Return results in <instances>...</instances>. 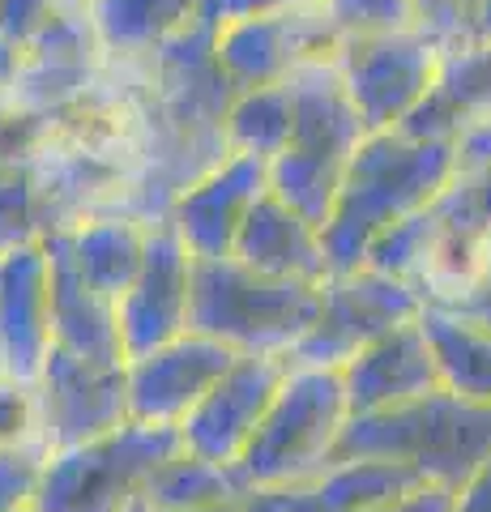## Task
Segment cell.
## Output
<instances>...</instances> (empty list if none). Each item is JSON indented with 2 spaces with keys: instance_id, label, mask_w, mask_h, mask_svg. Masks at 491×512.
Here are the masks:
<instances>
[{
  "instance_id": "6da1fadb",
  "label": "cell",
  "mask_w": 491,
  "mask_h": 512,
  "mask_svg": "<svg viewBox=\"0 0 491 512\" xmlns=\"http://www.w3.org/2000/svg\"><path fill=\"white\" fill-rule=\"evenodd\" d=\"M462 167L457 141L410 137L402 128L368 133L342 175L334 210L325 218L329 274L368 265L372 244L410 214L427 210Z\"/></svg>"
},
{
  "instance_id": "7a4b0ae2",
  "label": "cell",
  "mask_w": 491,
  "mask_h": 512,
  "mask_svg": "<svg viewBox=\"0 0 491 512\" xmlns=\"http://www.w3.org/2000/svg\"><path fill=\"white\" fill-rule=\"evenodd\" d=\"M491 457V406L466 402L449 389L415 397L406 406L359 414L342 427L334 461H398L427 483L466 487Z\"/></svg>"
},
{
  "instance_id": "3957f363",
  "label": "cell",
  "mask_w": 491,
  "mask_h": 512,
  "mask_svg": "<svg viewBox=\"0 0 491 512\" xmlns=\"http://www.w3.org/2000/svg\"><path fill=\"white\" fill-rule=\"evenodd\" d=\"M321 282L274 278L240 256H193V308L188 329L240 355H291L308 333Z\"/></svg>"
},
{
  "instance_id": "277c9868",
  "label": "cell",
  "mask_w": 491,
  "mask_h": 512,
  "mask_svg": "<svg viewBox=\"0 0 491 512\" xmlns=\"http://www.w3.org/2000/svg\"><path fill=\"white\" fill-rule=\"evenodd\" d=\"M287 82L295 94V124L287 146L269 158V188L299 214H308L316 227H325L342 175L368 137V124L355 111L342 69L334 64H299Z\"/></svg>"
},
{
  "instance_id": "5b68a950",
  "label": "cell",
  "mask_w": 491,
  "mask_h": 512,
  "mask_svg": "<svg viewBox=\"0 0 491 512\" xmlns=\"http://www.w3.org/2000/svg\"><path fill=\"white\" fill-rule=\"evenodd\" d=\"M346 423H351V406H346V384L338 367L291 363L257 436L235 461V470L248 483V495L295 487L325 474Z\"/></svg>"
},
{
  "instance_id": "8992f818",
  "label": "cell",
  "mask_w": 491,
  "mask_h": 512,
  "mask_svg": "<svg viewBox=\"0 0 491 512\" xmlns=\"http://www.w3.org/2000/svg\"><path fill=\"white\" fill-rule=\"evenodd\" d=\"M184 444L180 427L129 419L99 440L60 448L47 461L39 512H133L146 500L154 470Z\"/></svg>"
},
{
  "instance_id": "52a82bcc",
  "label": "cell",
  "mask_w": 491,
  "mask_h": 512,
  "mask_svg": "<svg viewBox=\"0 0 491 512\" xmlns=\"http://www.w3.org/2000/svg\"><path fill=\"white\" fill-rule=\"evenodd\" d=\"M419 308H423V295L415 286L380 274L372 265L329 274L321 282V303H316L312 325L287 359L304 367H342L363 346L385 338L389 329L415 320Z\"/></svg>"
},
{
  "instance_id": "ba28073f",
  "label": "cell",
  "mask_w": 491,
  "mask_h": 512,
  "mask_svg": "<svg viewBox=\"0 0 491 512\" xmlns=\"http://www.w3.org/2000/svg\"><path fill=\"white\" fill-rule=\"evenodd\" d=\"M35 393H39V436L52 453L99 440L133 419L124 363H94L60 346H52V355H47L35 380Z\"/></svg>"
},
{
  "instance_id": "9c48e42d",
  "label": "cell",
  "mask_w": 491,
  "mask_h": 512,
  "mask_svg": "<svg viewBox=\"0 0 491 512\" xmlns=\"http://www.w3.org/2000/svg\"><path fill=\"white\" fill-rule=\"evenodd\" d=\"M287 372H291L287 355H235L227 372L214 380V389L180 423L184 448L210 461H223V466H235L248 440L257 436L265 410L274 406Z\"/></svg>"
},
{
  "instance_id": "30bf717a",
  "label": "cell",
  "mask_w": 491,
  "mask_h": 512,
  "mask_svg": "<svg viewBox=\"0 0 491 512\" xmlns=\"http://www.w3.org/2000/svg\"><path fill=\"white\" fill-rule=\"evenodd\" d=\"M188 308H193V252L184 248L176 227L150 222V244L141 256L137 278L116 299L124 355H146L154 346L176 342L188 333Z\"/></svg>"
},
{
  "instance_id": "8fae6325",
  "label": "cell",
  "mask_w": 491,
  "mask_h": 512,
  "mask_svg": "<svg viewBox=\"0 0 491 512\" xmlns=\"http://www.w3.org/2000/svg\"><path fill=\"white\" fill-rule=\"evenodd\" d=\"M240 350L205 338V333H180L176 342L154 346L146 355L124 363L129 376V414L150 427H180L197 402L214 389V380L227 372Z\"/></svg>"
},
{
  "instance_id": "7c38bea8",
  "label": "cell",
  "mask_w": 491,
  "mask_h": 512,
  "mask_svg": "<svg viewBox=\"0 0 491 512\" xmlns=\"http://www.w3.org/2000/svg\"><path fill=\"white\" fill-rule=\"evenodd\" d=\"M269 192V158L231 150L214 171L188 184L167 210V222L193 256H231L252 205Z\"/></svg>"
},
{
  "instance_id": "4fadbf2b",
  "label": "cell",
  "mask_w": 491,
  "mask_h": 512,
  "mask_svg": "<svg viewBox=\"0 0 491 512\" xmlns=\"http://www.w3.org/2000/svg\"><path fill=\"white\" fill-rule=\"evenodd\" d=\"M47 252V295H52V342L94 363H129L120 338L116 299L103 295L77 265L69 231H52L43 239Z\"/></svg>"
},
{
  "instance_id": "5bb4252c",
  "label": "cell",
  "mask_w": 491,
  "mask_h": 512,
  "mask_svg": "<svg viewBox=\"0 0 491 512\" xmlns=\"http://www.w3.org/2000/svg\"><path fill=\"white\" fill-rule=\"evenodd\" d=\"M338 372L346 384L351 419L406 406V402H415V397H427V393L440 389L436 355L423 338L419 316L406 320L398 329H389L385 338H376L372 346H363L351 363L338 367Z\"/></svg>"
},
{
  "instance_id": "9a60e30c",
  "label": "cell",
  "mask_w": 491,
  "mask_h": 512,
  "mask_svg": "<svg viewBox=\"0 0 491 512\" xmlns=\"http://www.w3.org/2000/svg\"><path fill=\"white\" fill-rule=\"evenodd\" d=\"M52 346L47 252L30 244L0 256V372L35 384Z\"/></svg>"
},
{
  "instance_id": "2e32d148",
  "label": "cell",
  "mask_w": 491,
  "mask_h": 512,
  "mask_svg": "<svg viewBox=\"0 0 491 512\" xmlns=\"http://www.w3.org/2000/svg\"><path fill=\"white\" fill-rule=\"evenodd\" d=\"M427 478L398 461H338L325 474L295 487L252 491L244 512H368L389 500H402Z\"/></svg>"
},
{
  "instance_id": "e0dca14e",
  "label": "cell",
  "mask_w": 491,
  "mask_h": 512,
  "mask_svg": "<svg viewBox=\"0 0 491 512\" xmlns=\"http://www.w3.org/2000/svg\"><path fill=\"white\" fill-rule=\"evenodd\" d=\"M231 256H240L244 265L261 269V274H274V278H299V282L329 278L321 227L308 214H299L291 201H282L274 188L252 205Z\"/></svg>"
},
{
  "instance_id": "ac0fdd59",
  "label": "cell",
  "mask_w": 491,
  "mask_h": 512,
  "mask_svg": "<svg viewBox=\"0 0 491 512\" xmlns=\"http://www.w3.org/2000/svg\"><path fill=\"white\" fill-rule=\"evenodd\" d=\"M419 325L436 355L440 389L491 406V329L470 325V320L436 308V303L419 308Z\"/></svg>"
},
{
  "instance_id": "d6986e66",
  "label": "cell",
  "mask_w": 491,
  "mask_h": 512,
  "mask_svg": "<svg viewBox=\"0 0 491 512\" xmlns=\"http://www.w3.org/2000/svg\"><path fill=\"white\" fill-rule=\"evenodd\" d=\"M69 239L86 278L103 295L120 299L141 269V256H146V244H150V222L137 214H99L82 222V227H73Z\"/></svg>"
},
{
  "instance_id": "ffe728a7",
  "label": "cell",
  "mask_w": 491,
  "mask_h": 512,
  "mask_svg": "<svg viewBox=\"0 0 491 512\" xmlns=\"http://www.w3.org/2000/svg\"><path fill=\"white\" fill-rule=\"evenodd\" d=\"M248 500V483L235 466L210 461L201 453H188L180 444L163 466L154 470L146 487L150 508H193V504H240Z\"/></svg>"
},
{
  "instance_id": "44dd1931",
  "label": "cell",
  "mask_w": 491,
  "mask_h": 512,
  "mask_svg": "<svg viewBox=\"0 0 491 512\" xmlns=\"http://www.w3.org/2000/svg\"><path fill=\"white\" fill-rule=\"evenodd\" d=\"M47 210L35 180V163H0V256L43 244Z\"/></svg>"
},
{
  "instance_id": "7402d4cb",
  "label": "cell",
  "mask_w": 491,
  "mask_h": 512,
  "mask_svg": "<svg viewBox=\"0 0 491 512\" xmlns=\"http://www.w3.org/2000/svg\"><path fill=\"white\" fill-rule=\"evenodd\" d=\"M47 461H52V448L43 444V436H30L22 444L0 448V512L35 508Z\"/></svg>"
},
{
  "instance_id": "603a6c76",
  "label": "cell",
  "mask_w": 491,
  "mask_h": 512,
  "mask_svg": "<svg viewBox=\"0 0 491 512\" xmlns=\"http://www.w3.org/2000/svg\"><path fill=\"white\" fill-rule=\"evenodd\" d=\"M423 303H436V308L462 316V320H470V325L491 329V244H487V252L466 269L462 278L436 286V291L427 295Z\"/></svg>"
},
{
  "instance_id": "cb8c5ba5",
  "label": "cell",
  "mask_w": 491,
  "mask_h": 512,
  "mask_svg": "<svg viewBox=\"0 0 491 512\" xmlns=\"http://www.w3.org/2000/svg\"><path fill=\"white\" fill-rule=\"evenodd\" d=\"M39 436V393L30 380L0 372V448Z\"/></svg>"
},
{
  "instance_id": "d4e9b609",
  "label": "cell",
  "mask_w": 491,
  "mask_h": 512,
  "mask_svg": "<svg viewBox=\"0 0 491 512\" xmlns=\"http://www.w3.org/2000/svg\"><path fill=\"white\" fill-rule=\"evenodd\" d=\"M453 500H457L453 487H445V483H423V487H415L410 495H402V500H389V504L368 508V512H453Z\"/></svg>"
},
{
  "instance_id": "484cf974",
  "label": "cell",
  "mask_w": 491,
  "mask_h": 512,
  "mask_svg": "<svg viewBox=\"0 0 491 512\" xmlns=\"http://www.w3.org/2000/svg\"><path fill=\"white\" fill-rule=\"evenodd\" d=\"M453 512H491V457L483 461V470L474 474L466 487H457Z\"/></svg>"
},
{
  "instance_id": "4316f807",
  "label": "cell",
  "mask_w": 491,
  "mask_h": 512,
  "mask_svg": "<svg viewBox=\"0 0 491 512\" xmlns=\"http://www.w3.org/2000/svg\"><path fill=\"white\" fill-rule=\"evenodd\" d=\"M18 69H22V47L13 43L5 30H0V94H9V86H13V77H18Z\"/></svg>"
},
{
  "instance_id": "83f0119b",
  "label": "cell",
  "mask_w": 491,
  "mask_h": 512,
  "mask_svg": "<svg viewBox=\"0 0 491 512\" xmlns=\"http://www.w3.org/2000/svg\"><path fill=\"white\" fill-rule=\"evenodd\" d=\"M150 512H244V500H240V504H193V508H150Z\"/></svg>"
},
{
  "instance_id": "f1b7e54d",
  "label": "cell",
  "mask_w": 491,
  "mask_h": 512,
  "mask_svg": "<svg viewBox=\"0 0 491 512\" xmlns=\"http://www.w3.org/2000/svg\"><path fill=\"white\" fill-rule=\"evenodd\" d=\"M133 512H150V504H146V500H141V504H137V508H133Z\"/></svg>"
},
{
  "instance_id": "f546056e",
  "label": "cell",
  "mask_w": 491,
  "mask_h": 512,
  "mask_svg": "<svg viewBox=\"0 0 491 512\" xmlns=\"http://www.w3.org/2000/svg\"><path fill=\"white\" fill-rule=\"evenodd\" d=\"M26 512H39V508H26Z\"/></svg>"
}]
</instances>
